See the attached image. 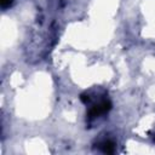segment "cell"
<instances>
[{
	"label": "cell",
	"mask_w": 155,
	"mask_h": 155,
	"mask_svg": "<svg viewBox=\"0 0 155 155\" xmlns=\"http://www.w3.org/2000/svg\"><path fill=\"white\" fill-rule=\"evenodd\" d=\"M110 109H111V103H110V101L104 99V101H102L101 103L93 105V107L88 110V117H90V119H94V117H97V116H99V115L107 114Z\"/></svg>",
	"instance_id": "6da1fadb"
},
{
	"label": "cell",
	"mask_w": 155,
	"mask_h": 155,
	"mask_svg": "<svg viewBox=\"0 0 155 155\" xmlns=\"http://www.w3.org/2000/svg\"><path fill=\"white\" fill-rule=\"evenodd\" d=\"M101 149H102L103 153L111 154L115 150V143L111 142V140H104L103 143H101Z\"/></svg>",
	"instance_id": "7a4b0ae2"
},
{
	"label": "cell",
	"mask_w": 155,
	"mask_h": 155,
	"mask_svg": "<svg viewBox=\"0 0 155 155\" xmlns=\"http://www.w3.org/2000/svg\"><path fill=\"white\" fill-rule=\"evenodd\" d=\"M10 4H11V0H1V6H2V7L10 6Z\"/></svg>",
	"instance_id": "3957f363"
},
{
	"label": "cell",
	"mask_w": 155,
	"mask_h": 155,
	"mask_svg": "<svg viewBox=\"0 0 155 155\" xmlns=\"http://www.w3.org/2000/svg\"><path fill=\"white\" fill-rule=\"evenodd\" d=\"M88 99H90V98H88V96H86V94H84V93L81 94V101H82L84 103H86V102H88Z\"/></svg>",
	"instance_id": "277c9868"
}]
</instances>
